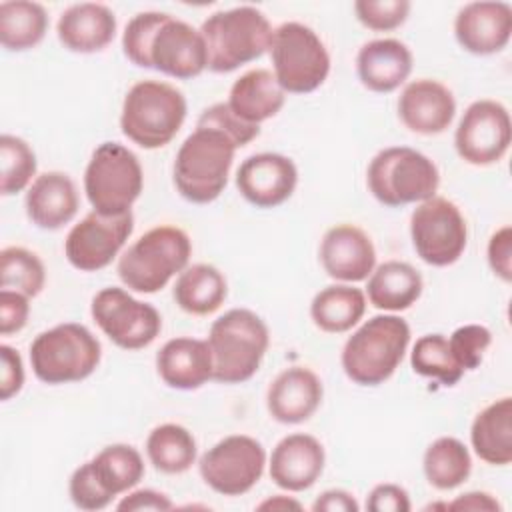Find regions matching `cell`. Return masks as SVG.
I'll use <instances>...</instances> for the list:
<instances>
[{
	"mask_svg": "<svg viewBox=\"0 0 512 512\" xmlns=\"http://www.w3.org/2000/svg\"><path fill=\"white\" fill-rule=\"evenodd\" d=\"M122 50L140 68L188 80L208 68L200 30L166 12H140L124 28Z\"/></svg>",
	"mask_w": 512,
	"mask_h": 512,
	"instance_id": "cell-1",
	"label": "cell"
},
{
	"mask_svg": "<svg viewBox=\"0 0 512 512\" xmlns=\"http://www.w3.org/2000/svg\"><path fill=\"white\" fill-rule=\"evenodd\" d=\"M410 344V326L396 314L366 320L342 348V370L360 386L386 382L400 366Z\"/></svg>",
	"mask_w": 512,
	"mask_h": 512,
	"instance_id": "cell-2",
	"label": "cell"
},
{
	"mask_svg": "<svg viewBox=\"0 0 512 512\" xmlns=\"http://www.w3.org/2000/svg\"><path fill=\"white\" fill-rule=\"evenodd\" d=\"M236 144L220 130L196 126L174 160V186L192 204L214 202L228 184Z\"/></svg>",
	"mask_w": 512,
	"mask_h": 512,
	"instance_id": "cell-3",
	"label": "cell"
},
{
	"mask_svg": "<svg viewBox=\"0 0 512 512\" xmlns=\"http://www.w3.org/2000/svg\"><path fill=\"white\" fill-rule=\"evenodd\" d=\"M184 94L158 80L136 82L124 96L120 128L122 134L144 150L166 146L186 120Z\"/></svg>",
	"mask_w": 512,
	"mask_h": 512,
	"instance_id": "cell-4",
	"label": "cell"
},
{
	"mask_svg": "<svg viewBox=\"0 0 512 512\" xmlns=\"http://www.w3.org/2000/svg\"><path fill=\"white\" fill-rule=\"evenodd\" d=\"M270 332L264 320L248 308H232L210 326L208 346L214 360V378L220 384L250 380L268 350Z\"/></svg>",
	"mask_w": 512,
	"mask_h": 512,
	"instance_id": "cell-5",
	"label": "cell"
},
{
	"mask_svg": "<svg viewBox=\"0 0 512 512\" xmlns=\"http://www.w3.org/2000/svg\"><path fill=\"white\" fill-rule=\"evenodd\" d=\"M200 34L208 52V70L232 72L270 50L272 26L254 6H236L210 14Z\"/></svg>",
	"mask_w": 512,
	"mask_h": 512,
	"instance_id": "cell-6",
	"label": "cell"
},
{
	"mask_svg": "<svg viewBox=\"0 0 512 512\" xmlns=\"http://www.w3.org/2000/svg\"><path fill=\"white\" fill-rule=\"evenodd\" d=\"M190 254L192 242L182 228L156 226L128 246L116 272L130 290L154 294L188 266Z\"/></svg>",
	"mask_w": 512,
	"mask_h": 512,
	"instance_id": "cell-7",
	"label": "cell"
},
{
	"mask_svg": "<svg viewBox=\"0 0 512 512\" xmlns=\"http://www.w3.org/2000/svg\"><path fill=\"white\" fill-rule=\"evenodd\" d=\"M98 338L76 322H64L40 332L30 344V364L44 384H68L88 378L100 364Z\"/></svg>",
	"mask_w": 512,
	"mask_h": 512,
	"instance_id": "cell-8",
	"label": "cell"
},
{
	"mask_svg": "<svg viewBox=\"0 0 512 512\" xmlns=\"http://www.w3.org/2000/svg\"><path fill=\"white\" fill-rule=\"evenodd\" d=\"M366 182L380 204L398 208L436 196L440 172L426 154L408 146H390L370 160Z\"/></svg>",
	"mask_w": 512,
	"mask_h": 512,
	"instance_id": "cell-9",
	"label": "cell"
},
{
	"mask_svg": "<svg viewBox=\"0 0 512 512\" xmlns=\"http://www.w3.org/2000/svg\"><path fill=\"white\" fill-rule=\"evenodd\" d=\"M144 186L142 166L132 150L118 142H102L84 170V192L94 212L120 216L132 212Z\"/></svg>",
	"mask_w": 512,
	"mask_h": 512,
	"instance_id": "cell-10",
	"label": "cell"
},
{
	"mask_svg": "<svg viewBox=\"0 0 512 512\" xmlns=\"http://www.w3.org/2000/svg\"><path fill=\"white\" fill-rule=\"evenodd\" d=\"M268 52L274 76L284 92H314L330 74V54L320 36L306 24H280L272 34Z\"/></svg>",
	"mask_w": 512,
	"mask_h": 512,
	"instance_id": "cell-11",
	"label": "cell"
},
{
	"mask_svg": "<svg viewBox=\"0 0 512 512\" xmlns=\"http://www.w3.org/2000/svg\"><path fill=\"white\" fill-rule=\"evenodd\" d=\"M416 254L430 266H450L466 250L468 226L460 208L442 196L420 202L410 216Z\"/></svg>",
	"mask_w": 512,
	"mask_h": 512,
	"instance_id": "cell-12",
	"label": "cell"
},
{
	"mask_svg": "<svg viewBox=\"0 0 512 512\" xmlns=\"http://www.w3.org/2000/svg\"><path fill=\"white\" fill-rule=\"evenodd\" d=\"M264 466V446L246 434L222 438L198 462L202 480L222 496H242L252 490L262 478Z\"/></svg>",
	"mask_w": 512,
	"mask_h": 512,
	"instance_id": "cell-13",
	"label": "cell"
},
{
	"mask_svg": "<svg viewBox=\"0 0 512 512\" xmlns=\"http://www.w3.org/2000/svg\"><path fill=\"white\" fill-rule=\"evenodd\" d=\"M90 314L100 330L124 350L146 348L162 330L160 312L152 304L116 286L102 288L92 298Z\"/></svg>",
	"mask_w": 512,
	"mask_h": 512,
	"instance_id": "cell-14",
	"label": "cell"
},
{
	"mask_svg": "<svg viewBox=\"0 0 512 512\" xmlns=\"http://www.w3.org/2000/svg\"><path fill=\"white\" fill-rule=\"evenodd\" d=\"M512 138L510 114L504 104L496 100L472 102L454 132V146L458 156L472 166H488L508 152Z\"/></svg>",
	"mask_w": 512,
	"mask_h": 512,
	"instance_id": "cell-15",
	"label": "cell"
},
{
	"mask_svg": "<svg viewBox=\"0 0 512 512\" xmlns=\"http://www.w3.org/2000/svg\"><path fill=\"white\" fill-rule=\"evenodd\" d=\"M132 230V212L102 216L92 210L68 232L64 240V254L76 270L98 272L118 256Z\"/></svg>",
	"mask_w": 512,
	"mask_h": 512,
	"instance_id": "cell-16",
	"label": "cell"
},
{
	"mask_svg": "<svg viewBox=\"0 0 512 512\" xmlns=\"http://www.w3.org/2000/svg\"><path fill=\"white\" fill-rule=\"evenodd\" d=\"M296 184V164L276 152L252 154L236 170L238 192L256 208H276L284 204Z\"/></svg>",
	"mask_w": 512,
	"mask_h": 512,
	"instance_id": "cell-17",
	"label": "cell"
},
{
	"mask_svg": "<svg viewBox=\"0 0 512 512\" xmlns=\"http://www.w3.org/2000/svg\"><path fill=\"white\" fill-rule=\"evenodd\" d=\"M458 44L476 56L500 52L512 36V6L508 2H468L454 20Z\"/></svg>",
	"mask_w": 512,
	"mask_h": 512,
	"instance_id": "cell-18",
	"label": "cell"
},
{
	"mask_svg": "<svg viewBox=\"0 0 512 512\" xmlns=\"http://www.w3.org/2000/svg\"><path fill=\"white\" fill-rule=\"evenodd\" d=\"M320 262L334 280L362 282L376 268V248L362 228L336 224L322 236Z\"/></svg>",
	"mask_w": 512,
	"mask_h": 512,
	"instance_id": "cell-19",
	"label": "cell"
},
{
	"mask_svg": "<svg viewBox=\"0 0 512 512\" xmlns=\"http://www.w3.org/2000/svg\"><path fill=\"white\" fill-rule=\"evenodd\" d=\"M456 114L452 92L438 80L420 78L404 86L398 98V116L402 124L424 136L444 132Z\"/></svg>",
	"mask_w": 512,
	"mask_h": 512,
	"instance_id": "cell-20",
	"label": "cell"
},
{
	"mask_svg": "<svg viewBox=\"0 0 512 512\" xmlns=\"http://www.w3.org/2000/svg\"><path fill=\"white\" fill-rule=\"evenodd\" d=\"M326 454L318 438L310 434L284 436L270 456L272 482L288 492H302L316 484L324 470Z\"/></svg>",
	"mask_w": 512,
	"mask_h": 512,
	"instance_id": "cell-21",
	"label": "cell"
},
{
	"mask_svg": "<svg viewBox=\"0 0 512 512\" xmlns=\"http://www.w3.org/2000/svg\"><path fill=\"white\" fill-rule=\"evenodd\" d=\"M322 396V382L310 368L290 366L270 382L266 408L276 422L300 424L318 410Z\"/></svg>",
	"mask_w": 512,
	"mask_h": 512,
	"instance_id": "cell-22",
	"label": "cell"
},
{
	"mask_svg": "<svg viewBox=\"0 0 512 512\" xmlns=\"http://www.w3.org/2000/svg\"><path fill=\"white\" fill-rule=\"evenodd\" d=\"M156 370L162 382L176 390H196L214 378V360L208 340L178 336L156 354Z\"/></svg>",
	"mask_w": 512,
	"mask_h": 512,
	"instance_id": "cell-23",
	"label": "cell"
},
{
	"mask_svg": "<svg viewBox=\"0 0 512 512\" xmlns=\"http://www.w3.org/2000/svg\"><path fill=\"white\" fill-rule=\"evenodd\" d=\"M56 34L60 44L70 52H100L114 40L116 16L106 4H72L60 14Z\"/></svg>",
	"mask_w": 512,
	"mask_h": 512,
	"instance_id": "cell-24",
	"label": "cell"
},
{
	"mask_svg": "<svg viewBox=\"0 0 512 512\" xmlns=\"http://www.w3.org/2000/svg\"><path fill=\"white\" fill-rule=\"evenodd\" d=\"M26 214L42 230H58L78 212L74 180L58 170L34 178L26 192Z\"/></svg>",
	"mask_w": 512,
	"mask_h": 512,
	"instance_id": "cell-25",
	"label": "cell"
},
{
	"mask_svg": "<svg viewBox=\"0 0 512 512\" xmlns=\"http://www.w3.org/2000/svg\"><path fill=\"white\" fill-rule=\"evenodd\" d=\"M360 82L372 92H392L404 84L412 72V52L396 38L366 42L356 56Z\"/></svg>",
	"mask_w": 512,
	"mask_h": 512,
	"instance_id": "cell-26",
	"label": "cell"
},
{
	"mask_svg": "<svg viewBox=\"0 0 512 512\" xmlns=\"http://www.w3.org/2000/svg\"><path fill=\"white\" fill-rule=\"evenodd\" d=\"M284 102L286 92L278 84L274 72L254 68L234 80L226 104L240 120L260 126L264 120L276 116Z\"/></svg>",
	"mask_w": 512,
	"mask_h": 512,
	"instance_id": "cell-27",
	"label": "cell"
},
{
	"mask_svg": "<svg viewBox=\"0 0 512 512\" xmlns=\"http://www.w3.org/2000/svg\"><path fill=\"white\" fill-rule=\"evenodd\" d=\"M470 442L480 460L492 466L512 462V398L504 396L476 414Z\"/></svg>",
	"mask_w": 512,
	"mask_h": 512,
	"instance_id": "cell-28",
	"label": "cell"
},
{
	"mask_svg": "<svg viewBox=\"0 0 512 512\" xmlns=\"http://www.w3.org/2000/svg\"><path fill=\"white\" fill-rule=\"evenodd\" d=\"M422 288V276L412 264L388 260L376 266L368 276L366 294L374 308L402 312L420 298Z\"/></svg>",
	"mask_w": 512,
	"mask_h": 512,
	"instance_id": "cell-29",
	"label": "cell"
},
{
	"mask_svg": "<svg viewBox=\"0 0 512 512\" xmlns=\"http://www.w3.org/2000/svg\"><path fill=\"white\" fill-rule=\"evenodd\" d=\"M228 294L224 274L212 264L186 266L174 284V302L188 314L206 316L216 312Z\"/></svg>",
	"mask_w": 512,
	"mask_h": 512,
	"instance_id": "cell-30",
	"label": "cell"
},
{
	"mask_svg": "<svg viewBox=\"0 0 512 512\" xmlns=\"http://www.w3.org/2000/svg\"><path fill=\"white\" fill-rule=\"evenodd\" d=\"M366 312V294L350 284L322 288L310 302L312 322L328 334L352 330Z\"/></svg>",
	"mask_w": 512,
	"mask_h": 512,
	"instance_id": "cell-31",
	"label": "cell"
},
{
	"mask_svg": "<svg viewBox=\"0 0 512 512\" xmlns=\"http://www.w3.org/2000/svg\"><path fill=\"white\" fill-rule=\"evenodd\" d=\"M48 30V14L42 4L8 0L0 4V42L10 52H24L42 42Z\"/></svg>",
	"mask_w": 512,
	"mask_h": 512,
	"instance_id": "cell-32",
	"label": "cell"
},
{
	"mask_svg": "<svg viewBox=\"0 0 512 512\" xmlns=\"http://www.w3.org/2000/svg\"><path fill=\"white\" fill-rule=\"evenodd\" d=\"M146 454L150 464L164 474H182L196 462V440L192 432L180 424L166 422L146 438Z\"/></svg>",
	"mask_w": 512,
	"mask_h": 512,
	"instance_id": "cell-33",
	"label": "cell"
},
{
	"mask_svg": "<svg viewBox=\"0 0 512 512\" xmlns=\"http://www.w3.org/2000/svg\"><path fill=\"white\" fill-rule=\"evenodd\" d=\"M422 468L434 488L452 490L468 480L472 458L464 442L454 436H440L426 448Z\"/></svg>",
	"mask_w": 512,
	"mask_h": 512,
	"instance_id": "cell-34",
	"label": "cell"
},
{
	"mask_svg": "<svg viewBox=\"0 0 512 512\" xmlns=\"http://www.w3.org/2000/svg\"><path fill=\"white\" fill-rule=\"evenodd\" d=\"M88 462L98 484L112 498L134 488L144 476V460L130 444H110Z\"/></svg>",
	"mask_w": 512,
	"mask_h": 512,
	"instance_id": "cell-35",
	"label": "cell"
},
{
	"mask_svg": "<svg viewBox=\"0 0 512 512\" xmlns=\"http://www.w3.org/2000/svg\"><path fill=\"white\" fill-rule=\"evenodd\" d=\"M410 364L416 374L436 378L442 386H454L464 376V370L450 352L448 338L442 334L420 336L412 346Z\"/></svg>",
	"mask_w": 512,
	"mask_h": 512,
	"instance_id": "cell-36",
	"label": "cell"
},
{
	"mask_svg": "<svg viewBox=\"0 0 512 512\" xmlns=\"http://www.w3.org/2000/svg\"><path fill=\"white\" fill-rule=\"evenodd\" d=\"M46 284V270L42 260L22 248L8 246L0 252V288L18 290L28 298H34L42 292Z\"/></svg>",
	"mask_w": 512,
	"mask_h": 512,
	"instance_id": "cell-37",
	"label": "cell"
},
{
	"mask_svg": "<svg viewBox=\"0 0 512 512\" xmlns=\"http://www.w3.org/2000/svg\"><path fill=\"white\" fill-rule=\"evenodd\" d=\"M36 154L30 144L18 136H0V192L12 196L22 192L36 176Z\"/></svg>",
	"mask_w": 512,
	"mask_h": 512,
	"instance_id": "cell-38",
	"label": "cell"
},
{
	"mask_svg": "<svg viewBox=\"0 0 512 512\" xmlns=\"http://www.w3.org/2000/svg\"><path fill=\"white\" fill-rule=\"evenodd\" d=\"M490 342H492V334L482 324H464V326L456 328L448 338L450 352H452L456 364L464 372L476 370L480 366Z\"/></svg>",
	"mask_w": 512,
	"mask_h": 512,
	"instance_id": "cell-39",
	"label": "cell"
},
{
	"mask_svg": "<svg viewBox=\"0 0 512 512\" xmlns=\"http://www.w3.org/2000/svg\"><path fill=\"white\" fill-rule=\"evenodd\" d=\"M354 12L360 24L370 30L386 32L402 26L410 14L408 0H356Z\"/></svg>",
	"mask_w": 512,
	"mask_h": 512,
	"instance_id": "cell-40",
	"label": "cell"
},
{
	"mask_svg": "<svg viewBox=\"0 0 512 512\" xmlns=\"http://www.w3.org/2000/svg\"><path fill=\"white\" fill-rule=\"evenodd\" d=\"M196 126H202V128H214V130H220L224 132L234 144L236 148H242L246 144H250L254 138H258L260 134V126L256 124H248L244 120H240L226 102H218V104H212L210 108H206Z\"/></svg>",
	"mask_w": 512,
	"mask_h": 512,
	"instance_id": "cell-41",
	"label": "cell"
},
{
	"mask_svg": "<svg viewBox=\"0 0 512 512\" xmlns=\"http://www.w3.org/2000/svg\"><path fill=\"white\" fill-rule=\"evenodd\" d=\"M68 492H70V500L74 502L76 508L80 510H102L106 508L114 498L98 484L90 462H84L82 466H78L68 482Z\"/></svg>",
	"mask_w": 512,
	"mask_h": 512,
	"instance_id": "cell-42",
	"label": "cell"
},
{
	"mask_svg": "<svg viewBox=\"0 0 512 512\" xmlns=\"http://www.w3.org/2000/svg\"><path fill=\"white\" fill-rule=\"evenodd\" d=\"M30 314L28 296L18 290H0V334L10 336L14 332H20Z\"/></svg>",
	"mask_w": 512,
	"mask_h": 512,
	"instance_id": "cell-43",
	"label": "cell"
},
{
	"mask_svg": "<svg viewBox=\"0 0 512 512\" xmlns=\"http://www.w3.org/2000/svg\"><path fill=\"white\" fill-rule=\"evenodd\" d=\"M0 400H10L24 386V364L16 348L0 346Z\"/></svg>",
	"mask_w": 512,
	"mask_h": 512,
	"instance_id": "cell-44",
	"label": "cell"
},
{
	"mask_svg": "<svg viewBox=\"0 0 512 512\" xmlns=\"http://www.w3.org/2000/svg\"><path fill=\"white\" fill-rule=\"evenodd\" d=\"M488 264L492 272L504 282L512 280V228L502 226L490 236Z\"/></svg>",
	"mask_w": 512,
	"mask_h": 512,
	"instance_id": "cell-45",
	"label": "cell"
},
{
	"mask_svg": "<svg viewBox=\"0 0 512 512\" xmlns=\"http://www.w3.org/2000/svg\"><path fill=\"white\" fill-rule=\"evenodd\" d=\"M366 508L370 512H408L412 508L408 492L392 482L376 484L368 498H366Z\"/></svg>",
	"mask_w": 512,
	"mask_h": 512,
	"instance_id": "cell-46",
	"label": "cell"
},
{
	"mask_svg": "<svg viewBox=\"0 0 512 512\" xmlns=\"http://www.w3.org/2000/svg\"><path fill=\"white\" fill-rule=\"evenodd\" d=\"M120 512H142V510H156V512H164V510H172L174 504L172 500L152 488H140L130 492L128 496H124L118 506Z\"/></svg>",
	"mask_w": 512,
	"mask_h": 512,
	"instance_id": "cell-47",
	"label": "cell"
},
{
	"mask_svg": "<svg viewBox=\"0 0 512 512\" xmlns=\"http://www.w3.org/2000/svg\"><path fill=\"white\" fill-rule=\"evenodd\" d=\"M314 512H358L360 506L356 502V498L340 488H332L322 492L314 504H312Z\"/></svg>",
	"mask_w": 512,
	"mask_h": 512,
	"instance_id": "cell-48",
	"label": "cell"
},
{
	"mask_svg": "<svg viewBox=\"0 0 512 512\" xmlns=\"http://www.w3.org/2000/svg\"><path fill=\"white\" fill-rule=\"evenodd\" d=\"M446 510H472V512H500L502 506L498 504V500L488 494V492H466L462 496H458L456 500H452L450 504H446Z\"/></svg>",
	"mask_w": 512,
	"mask_h": 512,
	"instance_id": "cell-49",
	"label": "cell"
},
{
	"mask_svg": "<svg viewBox=\"0 0 512 512\" xmlns=\"http://www.w3.org/2000/svg\"><path fill=\"white\" fill-rule=\"evenodd\" d=\"M256 508L258 510H302V504L294 498L276 494V496H270V498L262 500Z\"/></svg>",
	"mask_w": 512,
	"mask_h": 512,
	"instance_id": "cell-50",
	"label": "cell"
}]
</instances>
